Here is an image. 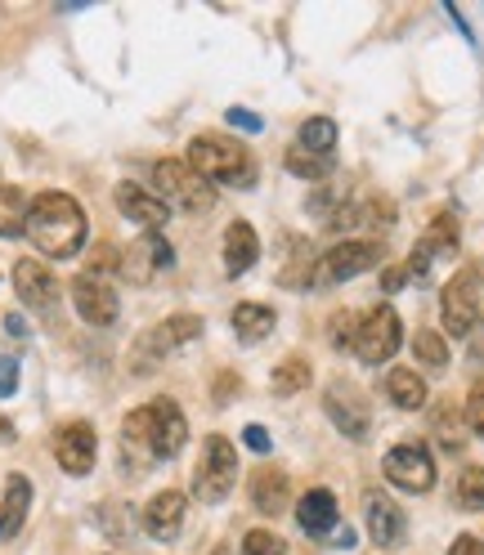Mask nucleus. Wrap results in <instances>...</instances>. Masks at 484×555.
I'll return each mask as SVG.
<instances>
[{
  "mask_svg": "<svg viewBox=\"0 0 484 555\" xmlns=\"http://www.w3.org/2000/svg\"><path fill=\"white\" fill-rule=\"evenodd\" d=\"M404 283H408V269H404V264H395V269L382 273V292H399Z\"/></svg>",
  "mask_w": 484,
  "mask_h": 555,
  "instance_id": "nucleus-40",
  "label": "nucleus"
},
{
  "mask_svg": "<svg viewBox=\"0 0 484 555\" xmlns=\"http://www.w3.org/2000/svg\"><path fill=\"white\" fill-rule=\"evenodd\" d=\"M458 251V220L454 216H435V224L422 233V242L412 247V256H408V278H426L431 273V264L440 260V256H454Z\"/></svg>",
  "mask_w": 484,
  "mask_h": 555,
  "instance_id": "nucleus-17",
  "label": "nucleus"
},
{
  "mask_svg": "<svg viewBox=\"0 0 484 555\" xmlns=\"http://www.w3.org/2000/svg\"><path fill=\"white\" fill-rule=\"evenodd\" d=\"M467 340H471V359H475V363H484V314H480V323L471 327V336H467Z\"/></svg>",
  "mask_w": 484,
  "mask_h": 555,
  "instance_id": "nucleus-41",
  "label": "nucleus"
},
{
  "mask_svg": "<svg viewBox=\"0 0 484 555\" xmlns=\"http://www.w3.org/2000/svg\"><path fill=\"white\" fill-rule=\"evenodd\" d=\"M296 149L315 153V157H336V121L328 117H309L296 134Z\"/></svg>",
  "mask_w": 484,
  "mask_h": 555,
  "instance_id": "nucleus-28",
  "label": "nucleus"
},
{
  "mask_svg": "<svg viewBox=\"0 0 484 555\" xmlns=\"http://www.w3.org/2000/svg\"><path fill=\"white\" fill-rule=\"evenodd\" d=\"M170 264H176V251H170V242L162 233H144V237H135L126 256H122V273L130 278V283H140L149 287L157 273H166Z\"/></svg>",
  "mask_w": 484,
  "mask_h": 555,
  "instance_id": "nucleus-12",
  "label": "nucleus"
},
{
  "mask_svg": "<svg viewBox=\"0 0 484 555\" xmlns=\"http://www.w3.org/2000/svg\"><path fill=\"white\" fill-rule=\"evenodd\" d=\"M458 506L462 511H484V466H462V475H458Z\"/></svg>",
  "mask_w": 484,
  "mask_h": 555,
  "instance_id": "nucleus-32",
  "label": "nucleus"
},
{
  "mask_svg": "<svg viewBox=\"0 0 484 555\" xmlns=\"http://www.w3.org/2000/svg\"><path fill=\"white\" fill-rule=\"evenodd\" d=\"M242 443H247L252 453H269V435H265V426H247V430H242Z\"/></svg>",
  "mask_w": 484,
  "mask_h": 555,
  "instance_id": "nucleus-38",
  "label": "nucleus"
},
{
  "mask_svg": "<svg viewBox=\"0 0 484 555\" xmlns=\"http://www.w3.org/2000/svg\"><path fill=\"white\" fill-rule=\"evenodd\" d=\"M86 211L77 197L67 193H41L27 202V237L37 242V251L50 260H73L86 247Z\"/></svg>",
  "mask_w": 484,
  "mask_h": 555,
  "instance_id": "nucleus-2",
  "label": "nucleus"
},
{
  "mask_svg": "<svg viewBox=\"0 0 484 555\" xmlns=\"http://www.w3.org/2000/svg\"><path fill=\"white\" fill-rule=\"evenodd\" d=\"M260 260V237L247 220H233L225 229V273L238 278V273H247L252 264Z\"/></svg>",
  "mask_w": 484,
  "mask_h": 555,
  "instance_id": "nucleus-23",
  "label": "nucleus"
},
{
  "mask_svg": "<svg viewBox=\"0 0 484 555\" xmlns=\"http://www.w3.org/2000/svg\"><path fill=\"white\" fill-rule=\"evenodd\" d=\"M153 189L166 206H180L189 216H206L216 206V184H206L189 162H176V157L153 166Z\"/></svg>",
  "mask_w": 484,
  "mask_h": 555,
  "instance_id": "nucleus-5",
  "label": "nucleus"
},
{
  "mask_svg": "<svg viewBox=\"0 0 484 555\" xmlns=\"http://www.w3.org/2000/svg\"><path fill=\"white\" fill-rule=\"evenodd\" d=\"M5 332H14V336H27V323H23L18 314H10V319H5Z\"/></svg>",
  "mask_w": 484,
  "mask_h": 555,
  "instance_id": "nucleus-43",
  "label": "nucleus"
},
{
  "mask_svg": "<svg viewBox=\"0 0 484 555\" xmlns=\"http://www.w3.org/2000/svg\"><path fill=\"white\" fill-rule=\"evenodd\" d=\"M27 229V197L14 184H0V237H18Z\"/></svg>",
  "mask_w": 484,
  "mask_h": 555,
  "instance_id": "nucleus-29",
  "label": "nucleus"
},
{
  "mask_svg": "<svg viewBox=\"0 0 484 555\" xmlns=\"http://www.w3.org/2000/svg\"><path fill=\"white\" fill-rule=\"evenodd\" d=\"M189 166L206 184H233V189L256 184V166H252L247 149L233 144V139H220V134H198L189 144Z\"/></svg>",
  "mask_w": 484,
  "mask_h": 555,
  "instance_id": "nucleus-3",
  "label": "nucleus"
},
{
  "mask_svg": "<svg viewBox=\"0 0 484 555\" xmlns=\"http://www.w3.org/2000/svg\"><path fill=\"white\" fill-rule=\"evenodd\" d=\"M382 260H386V251H382L377 237H345L305 269V287H319V292L336 287V283H345V278H359V273L377 269Z\"/></svg>",
  "mask_w": 484,
  "mask_h": 555,
  "instance_id": "nucleus-4",
  "label": "nucleus"
},
{
  "mask_svg": "<svg viewBox=\"0 0 484 555\" xmlns=\"http://www.w3.org/2000/svg\"><path fill=\"white\" fill-rule=\"evenodd\" d=\"M14 390H18V359L0 354V399H10Z\"/></svg>",
  "mask_w": 484,
  "mask_h": 555,
  "instance_id": "nucleus-35",
  "label": "nucleus"
},
{
  "mask_svg": "<svg viewBox=\"0 0 484 555\" xmlns=\"http://www.w3.org/2000/svg\"><path fill=\"white\" fill-rule=\"evenodd\" d=\"M467 426H471L475 435H484V380H475V390H471V399H467Z\"/></svg>",
  "mask_w": 484,
  "mask_h": 555,
  "instance_id": "nucleus-34",
  "label": "nucleus"
},
{
  "mask_svg": "<svg viewBox=\"0 0 484 555\" xmlns=\"http://www.w3.org/2000/svg\"><path fill=\"white\" fill-rule=\"evenodd\" d=\"M54 457L67 475H90L99 457V435L90 422H67L54 430Z\"/></svg>",
  "mask_w": 484,
  "mask_h": 555,
  "instance_id": "nucleus-13",
  "label": "nucleus"
},
{
  "mask_svg": "<svg viewBox=\"0 0 484 555\" xmlns=\"http://www.w3.org/2000/svg\"><path fill=\"white\" fill-rule=\"evenodd\" d=\"M184 511H189L184 493H176V489L157 493V498L144 506V529H149V538H157V542H176L180 529H184Z\"/></svg>",
  "mask_w": 484,
  "mask_h": 555,
  "instance_id": "nucleus-18",
  "label": "nucleus"
},
{
  "mask_svg": "<svg viewBox=\"0 0 484 555\" xmlns=\"http://www.w3.org/2000/svg\"><path fill=\"white\" fill-rule=\"evenodd\" d=\"M399 340H404L399 314H395L391 305H377V309H368V314H359V327H355L351 350L359 354V363H372V367H377V363L395 359Z\"/></svg>",
  "mask_w": 484,
  "mask_h": 555,
  "instance_id": "nucleus-7",
  "label": "nucleus"
},
{
  "mask_svg": "<svg viewBox=\"0 0 484 555\" xmlns=\"http://www.w3.org/2000/svg\"><path fill=\"white\" fill-rule=\"evenodd\" d=\"M448 555H484V542H480V538H471V533H462L454 546H448Z\"/></svg>",
  "mask_w": 484,
  "mask_h": 555,
  "instance_id": "nucleus-39",
  "label": "nucleus"
},
{
  "mask_svg": "<svg viewBox=\"0 0 484 555\" xmlns=\"http://www.w3.org/2000/svg\"><path fill=\"white\" fill-rule=\"evenodd\" d=\"M309 380H315V367H309V359L288 354L279 367H273V376H269V390L279 395V399H292V395L309 390Z\"/></svg>",
  "mask_w": 484,
  "mask_h": 555,
  "instance_id": "nucleus-25",
  "label": "nucleus"
},
{
  "mask_svg": "<svg viewBox=\"0 0 484 555\" xmlns=\"http://www.w3.org/2000/svg\"><path fill=\"white\" fill-rule=\"evenodd\" d=\"M225 121H229L233 130H247V134H260V130H265V121H260L256 113H247V108H229Z\"/></svg>",
  "mask_w": 484,
  "mask_h": 555,
  "instance_id": "nucleus-37",
  "label": "nucleus"
},
{
  "mask_svg": "<svg viewBox=\"0 0 484 555\" xmlns=\"http://www.w3.org/2000/svg\"><path fill=\"white\" fill-rule=\"evenodd\" d=\"M14 292L27 309H37V314H46V319L59 314V283L41 260H18L14 264Z\"/></svg>",
  "mask_w": 484,
  "mask_h": 555,
  "instance_id": "nucleus-14",
  "label": "nucleus"
},
{
  "mask_svg": "<svg viewBox=\"0 0 484 555\" xmlns=\"http://www.w3.org/2000/svg\"><path fill=\"white\" fill-rule=\"evenodd\" d=\"M323 412L332 416V426H336L341 435H351L355 443H364L368 430H372L368 403H364V395L351 386V380H332L328 395H323Z\"/></svg>",
  "mask_w": 484,
  "mask_h": 555,
  "instance_id": "nucleus-11",
  "label": "nucleus"
},
{
  "mask_svg": "<svg viewBox=\"0 0 484 555\" xmlns=\"http://www.w3.org/2000/svg\"><path fill=\"white\" fill-rule=\"evenodd\" d=\"M355 327H359V314H336L332 319V332H328L332 345H351L355 340Z\"/></svg>",
  "mask_w": 484,
  "mask_h": 555,
  "instance_id": "nucleus-36",
  "label": "nucleus"
},
{
  "mask_svg": "<svg viewBox=\"0 0 484 555\" xmlns=\"http://www.w3.org/2000/svg\"><path fill=\"white\" fill-rule=\"evenodd\" d=\"M328 542H332V546H345V551H351V546H355V533H351V525H345V529H336Z\"/></svg>",
  "mask_w": 484,
  "mask_h": 555,
  "instance_id": "nucleus-42",
  "label": "nucleus"
},
{
  "mask_svg": "<svg viewBox=\"0 0 484 555\" xmlns=\"http://www.w3.org/2000/svg\"><path fill=\"white\" fill-rule=\"evenodd\" d=\"M412 354H418L422 367H431V372H444V367H448V345H444V336L431 332V327H422L418 336H412Z\"/></svg>",
  "mask_w": 484,
  "mask_h": 555,
  "instance_id": "nucleus-31",
  "label": "nucleus"
},
{
  "mask_svg": "<svg viewBox=\"0 0 484 555\" xmlns=\"http://www.w3.org/2000/svg\"><path fill=\"white\" fill-rule=\"evenodd\" d=\"M296 525L309 533V538H323V533H336L341 525V506L328 489H309L301 502H296Z\"/></svg>",
  "mask_w": 484,
  "mask_h": 555,
  "instance_id": "nucleus-21",
  "label": "nucleus"
},
{
  "mask_svg": "<svg viewBox=\"0 0 484 555\" xmlns=\"http://www.w3.org/2000/svg\"><path fill=\"white\" fill-rule=\"evenodd\" d=\"M288 170L301 180H328L332 170H336V157H315V153H305V149H288Z\"/></svg>",
  "mask_w": 484,
  "mask_h": 555,
  "instance_id": "nucleus-30",
  "label": "nucleus"
},
{
  "mask_svg": "<svg viewBox=\"0 0 484 555\" xmlns=\"http://www.w3.org/2000/svg\"><path fill=\"white\" fill-rule=\"evenodd\" d=\"M288 502H292V479L279 466H260L252 475V506L260 515H283Z\"/></svg>",
  "mask_w": 484,
  "mask_h": 555,
  "instance_id": "nucleus-22",
  "label": "nucleus"
},
{
  "mask_svg": "<svg viewBox=\"0 0 484 555\" xmlns=\"http://www.w3.org/2000/svg\"><path fill=\"white\" fill-rule=\"evenodd\" d=\"M368 538L382 546V551H391V546H399V542L408 538V519H404V511H399L391 498H382V493H372V498H368Z\"/></svg>",
  "mask_w": 484,
  "mask_h": 555,
  "instance_id": "nucleus-20",
  "label": "nucleus"
},
{
  "mask_svg": "<svg viewBox=\"0 0 484 555\" xmlns=\"http://www.w3.org/2000/svg\"><path fill=\"white\" fill-rule=\"evenodd\" d=\"M184 439H189V422L170 399H153L144 408H135L122 422V448L135 466L176 457L184 448Z\"/></svg>",
  "mask_w": 484,
  "mask_h": 555,
  "instance_id": "nucleus-1",
  "label": "nucleus"
},
{
  "mask_svg": "<svg viewBox=\"0 0 484 555\" xmlns=\"http://www.w3.org/2000/svg\"><path fill=\"white\" fill-rule=\"evenodd\" d=\"M198 336H202V319H193V314H176L166 323H153L140 340H135V367H153V363H162L166 354H176L180 345H189Z\"/></svg>",
  "mask_w": 484,
  "mask_h": 555,
  "instance_id": "nucleus-9",
  "label": "nucleus"
},
{
  "mask_svg": "<svg viewBox=\"0 0 484 555\" xmlns=\"http://www.w3.org/2000/svg\"><path fill=\"white\" fill-rule=\"evenodd\" d=\"M273 323H279V319H273V309H265V305H238L233 309V336L242 340V345H256V340H265L269 332H273Z\"/></svg>",
  "mask_w": 484,
  "mask_h": 555,
  "instance_id": "nucleus-26",
  "label": "nucleus"
},
{
  "mask_svg": "<svg viewBox=\"0 0 484 555\" xmlns=\"http://www.w3.org/2000/svg\"><path fill=\"white\" fill-rule=\"evenodd\" d=\"M440 319H444V332H448V336H458V340L471 336V327L480 323V273H475V269H458V273L444 283Z\"/></svg>",
  "mask_w": 484,
  "mask_h": 555,
  "instance_id": "nucleus-8",
  "label": "nucleus"
},
{
  "mask_svg": "<svg viewBox=\"0 0 484 555\" xmlns=\"http://www.w3.org/2000/svg\"><path fill=\"white\" fill-rule=\"evenodd\" d=\"M27 506H31V483L23 475H10L5 498H0V538H18L23 519H27Z\"/></svg>",
  "mask_w": 484,
  "mask_h": 555,
  "instance_id": "nucleus-24",
  "label": "nucleus"
},
{
  "mask_svg": "<svg viewBox=\"0 0 484 555\" xmlns=\"http://www.w3.org/2000/svg\"><path fill=\"white\" fill-rule=\"evenodd\" d=\"M117 211L135 224H144L149 233H157L170 220V206L162 197H153L149 189H140V184H117Z\"/></svg>",
  "mask_w": 484,
  "mask_h": 555,
  "instance_id": "nucleus-19",
  "label": "nucleus"
},
{
  "mask_svg": "<svg viewBox=\"0 0 484 555\" xmlns=\"http://www.w3.org/2000/svg\"><path fill=\"white\" fill-rule=\"evenodd\" d=\"M238 483V453L225 435H212L202 443V462L193 470V493L202 502H225Z\"/></svg>",
  "mask_w": 484,
  "mask_h": 555,
  "instance_id": "nucleus-6",
  "label": "nucleus"
},
{
  "mask_svg": "<svg viewBox=\"0 0 484 555\" xmlns=\"http://www.w3.org/2000/svg\"><path fill=\"white\" fill-rule=\"evenodd\" d=\"M328 224L336 233H386L395 224V202L391 197H364L351 206H336V216Z\"/></svg>",
  "mask_w": 484,
  "mask_h": 555,
  "instance_id": "nucleus-16",
  "label": "nucleus"
},
{
  "mask_svg": "<svg viewBox=\"0 0 484 555\" xmlns=\"http://www.w3.org/2000/svg\"><path fill=\"white\" fill-rule=\"evenodd\" d=\"M386 479L404 493H431L435 489V462L422 443H399L386 453Z\"/></svg>",
  "mask_w": 484,
  "mask_h": 555,
  "instance_id": "nucleus-10",
  "label": "nucleus"
},
{
  "mask_svg": "<svg viewBox=\"0 0 484 555\" xmlns=\"http://www.w3.org/2000/svg\"><path fill=\"white\" fill-rule=\"evenodd\" d=\"M73 305H77V314L90 323V327H113L117 323V292L103 283V278L94 273H77L73 278Z\"/></svg>",
  "mask_w": 484,
  "mask_h": 555,
  "instance_id": "nucleus-15",
  "label": "nucleus"
},
{
  "mask_svg": "<svg viewBox=\"0 0 484 555\" xmlns=\"http://www.w3.org/2000/svg\"><path fill=\"white\" fill-rule=\"evenodd\" d=\"M242 555H288L283 538H273L265 529H252L247 538H242Z\"/></svg>",
  "mask_w": 484,
  "mask_h": 555,
  "instance_id": "nucleus-33",
  "label": "nucleus"
},
{
  "mask_svg": "<svg viewBox=\"0 0 484 555\" xmlns=\"http://www.w3.org/2000/svg\"><path fill=\"white\" fill-rule=\"evenodd\" d=\"M386 395H391V403L395 408H404V412H418L422 403H426V380L412 372V367H395L391 376H386Z\"/></svg>",
  "mask_w": 484,
  "mask_h": 555,
  "instance_id": "nucleus-27",
  "label": "nucleus"
}]
</instances>
